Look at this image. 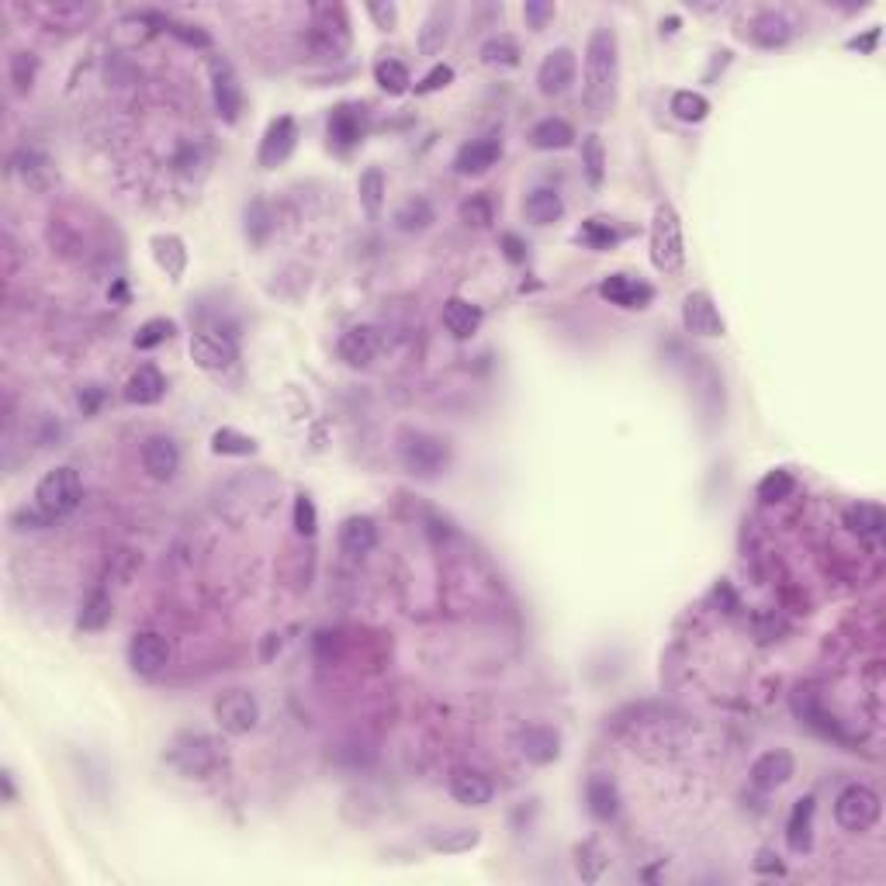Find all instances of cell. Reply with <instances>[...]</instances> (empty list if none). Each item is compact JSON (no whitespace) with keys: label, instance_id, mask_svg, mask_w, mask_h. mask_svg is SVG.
<instances>
[{"label":"cell","instance_id":"cell-5","mask_svg":"<svg viewBox=\"0 0 886 886\" xmlns=\"http://www.w3.org/2000/svg\"><path fill=\"white\" fill-rule=\"evenodd\" d=\"M399 454H402L405 468H409L416 478H426V482L437 478L450 461L447 443H443L440 437H433V433H419V430L402 433Z\"/></svg>","mask_w":886,"mask_h":886},{"label":"cell","instance_id":"cell-55","mask_svg":"<svg viewBox=\"0 0 886 886\" xmlns=\"http://www.w3.org/2000/svg\"><path fill=\"white\" fill-rule=\"evenodd\" d=\"M502 250H506V260H513V264H523V260H527V246H523V239L513 236V232L502 236Z\"/></svg>","mask_w":886,"mask_h":886},{"label":"cell","instance_id":"cell-2","mask_svg":"<svg viewBox=\"0 0 886 886\" xmlns=\"http://www.w3.org/2000/svg\"><path fill=\"white\" fill-rule=\"evenodd\" d=\"M651 264H655L658 274H679L686 267L682 219L672 201H662L651 215Z\"/></svg>","mask_w":886,"mask_h":886},{"label":"cell","instance_id":"cell-54","mask_svg":"<svg viewBox=\"0 0 886 886\" xmlns=\"http://www.w3.org/2000/svg\"><path fill=\"white\" fill-rule=\"evenodd\" d=\"M367 14H371L381 32H392L395 21H399V7L395 4H367Z\"/></svg>","mask_w":886,"mask_h":886},{"label":"cell","instance_id":"cell-15","mask_svg":"<svg viewBox=\"0 0 886 886\" xmlns=\"http://www.w3.org/2000/svg\"><path fill=\"white\" fill-rule=\"evenodd\" d=\"M170 662V644L167 637L153 634V630H142V634L132 637L129 644V665L135 675H160Z\"/></svg>","mask_w":886,"mask_h":886},{"label":"cell","instance_id":"cell-14","mask_svg":"<svg viewBox=\"0 0 886 886\" xmlns=\"http://www.w3.org/2000/svg\"><path fill=\"white\" fill-rule=\"evenodd\" d=\"M295 146H298V125H295V118H291V115L274 118V122L267 125L264 139H260L257 163L264 170L281 167V163L288 160L291 153H295Z\"/></svg>","mask_w":886,"mask_h":886},{"label":"cell","instance_id":"cell-27","mask_svg":"<svg viewBox=\"0 0 886 886\" xmlns=\"http://www.w3.org/2000/svg\"><path fill=\"white\" fill-rule=\"evenodd\" d=\"M450 797L464 807H485L492 800V783L478 769H457L450 776Z\"/></svg>","mask_w":886,"mask_h":886},{"label":"cell","instance_id":"cell-17","mask_svg":"<svg viewBox=\"0 0 886 886\" xmlns=\"http://www.w3.org/2000/svg\"><path fill=\"white\" fill-rule=\"evenodd\" d=\"M499 156H502V142L499 139H492V135H485V139H471V142H464V146L457 149L454 170H457V174H464V177H482L495 167V163H499Z\"/></svg>","mask_w":886,"mask_h":886},{"label":"cell","instance_id":"cell-11","mask_svg":"<svg viewBox=\"0 0 886 886\" xmlns=\"http://www.w3.org/2000/svg\"><path fill=\"white\" fill-rule=\"evenodd\" d=\"M11 170H14V177H18L21 184H25L28 191H35V194H45V191H52V187L59 184L56 163H52L42 149L21 146L18 153L11 156Z\"/></svg>","mask_w":886,"mask_h":886},{"label":"cell","instance_id":"cell-13","mask_svg":"<svg viewBox=\"0 0 886 886\" xmlns=\"http://www.w3.org/2000/svg\"><path fill=\"white\" fill-rule=\"evenodd\" d=\"M599 298L610 305H617V309H648L651 302H655V288H651L648 281H637V277L630 274H610L599 281Z\"/></svg>","mask_w":886,"mask_h":886},{"label":"cell","instance_id":"cell-56","mask_svg":"<svg viewBox=\"0 0 886 886\" xmlns=\"http://www.w3.org/2000/svg\"><path fill=\"white\" fill-rule=\"evenodd\" d=\"M755 869L758 873H783V862H779L776 852H769V848H762L755 859Z\"/></svg>","mask_w":886,"mask_h":886},{"label":"cell","instance_id":"cell-26","mask_svg":"<svg viewBox=\"0 0 886 886\" xmlns=\"http://www.w3.org/2000/svg\"><path fill=\"white\" fill-rule=\"evenodd\" d=\"M443 326H447V333L454 336V340H471V336L482 329V309L471 302H464V298H447L443 302V312H440Z\"/></svg>","mask_w":886,"mask_h":886},{"label":"cell","instance_id":"cell-40","mask_svg":"<svg viewBox=\"0 0 886 886\" xmlns=\"http://www.w3.org/2000/svg\"><path fill=\"white\" fill-rule=\"evenodd\" d=\"M582 170H585L589 187H603V180H606V146H603V139H599L596 132L582 139Z\"/></svg>","mask_w":886,"mask_h":886},{"label":"cell","instance_id":"cell-12","mask_svg":"<svg viewBox=\"0 0 886 886\" xmlns=\"http://www.w3.org/2000/svg\"><path fill=\"white\" fill-rule=\"evenodd\" d=\"M170 762L177 765L184 776L191 779H205L208 772L215 769L219 755H215V745L201 734H184V738L174 741V752H170Z\"/></svg>","mask_w":886,"mask_h":886},{"label":"cell","instance_id":"cell-4","mask_svg":"<svg viewBox=\"0 0 886 886\" xmlns=\"http://www.w3.org/2000/svg\"><path fill=\"white\" fill-rule=\"evenodd\" d=\"M880 793L873 790V786L866 783H852L845 786L842 793H838L835 800V821L842 824L845 831H852V835H862V831L876 828V821H880Z\"/></svg>","mask_w":886,"mask_h":886},{"label":"cell","instance_id":"cell-23","mask_svg":"<svg viewBox=\"0 0 886 886\" xmlns=\"http://www.w3.org/2000/svg\"><path fill=\"white\" fill-rule=\"evenodd\" d=\"M378 544V523L371 516H347L340 527V551L347 558H364Z\"/></svg>","mask_w":886,"mask_h":886},{"label":"cell","instance_id":"cell-7","mask_svg":"<svg viewBox=\"0 0 886 886\" xmlns=\"http://www.w3.org/2000/svg\"><path fill=\"white\" fill-rule=\"evenodd\" d=\"M236 354L239 350L236 343H232V336L219 333V329H198V333L191 336V360L208 374L229 371V367L236 364Z\"/></svg>","mask_w":886,"mask_h":886},{"label":"cell","instance_id":"cell-38","mask_svg":"<svg viewBox=\"0 0 886 886\" xmlns=\"http://www.w3.org/2000/svg\"><path fill=\"white\" fill-rule=\"evenodd\" d=\"M672 115L679 118V122L700 125V122H707V115H710V101L700 94V90H675Z\"/></svg>","mask_w":886,"mask_h":886},{"label":"cell","instance_id":"cell-6","mask_svg":"<svg viewBox=\"0 0 886 886\" xmlns=\"http://www.w3.org/2000/svg\"><path fill=\"white\" fill-rule=\"evenodd\" d=\"M215 720L225 734H250L260 720V703L246 689H229L215 700Z\"/></svg>","mask_w":886,"mask_h":886},{"label":"cell","instance_id":"cell-28","mask_svg":"<svg viewBox=\"0 0 886 886\" xmlns=\"http://www.w3.org/2000/svg\"><path fill=\"white\" fill-rule=\"evenodd\" d=\"M793 39V21L779 11H762L755 14L752 21V42H758L762 49H779Z\"/></svg>","mask_w":886,"mask_h":886},{"label":"cell","instance_id":"cell-43","mask_svg":"<svg viewBox=\"0 0 886 886\" xmlns=\"http://www.w3.org/2000/svg\"><path fill=\"white\" fill-rule=\"evenodd\" d=\"M374 80H378V87L385 90V94H405V90L412 87L409 70H405V63H399V59H381V63L374 66Z\"/></svg>","mask_w":886,"mask_h":886},{"label":"cell","instance_id":"cell-45","mask_svg":"<svg viewBox=\"0 0 886 886\" xmlns=\"http://www.w3.org/2000/svg\"><path fill=\"white\" fill-rule=\"evenodd\" d=\"M457 215H461L464 225H475V229H488L495 219V208H492V198L488 194H471V198L461 201V208H457Z\"/></svg>","mask_w":886,"mask_h":886},{"label":"cell","instance_id":"cell-53","mask_svg":"<svg viewBox=\"0 0 886 886\" xmlns=\"http://www.w3.org/2000/svg\"><path fill=\"white\" fill-rule=\"evenodd\" d=\"M523 18H527V25L533 28V32H544L547 21L554 18V4H544V0H530V4L523 7Z\"/></svg>","mask_w":886,"mask_h":886},{"label":"cell","instance_id":"cell-24","mask_svg":"<svg viewBox=\"0 0 886 886\" xmlns=\"http://www.w3.org/2000/svg\"><path fill=\"white\" fill-rule=\"evenodd\" d=\"M450 25H454V4L430 7V14L423 18V28H419V52L423 56H437L450 39Z\"/></svg>","mask_w":886,"mask_h":886},{"label":"cell","instance_id":"cell-29","mask_svg":"<svg viewBox=\"0 0 886 886\" xmlns=\"http://www.w3.org/2000/svg\"><path fill=\"white\" fill-rule=\"evenodd\" d=\"M329 139L340 149H350L364 139V115L354 104H340V108L329 115Z\"/></svg>","mask_w":886,"mask_h":886},{"label":"cell","instance_id":"cell-1","mask_svg":"<svg viewBox=\"0 0 886 886\" xmlns=\"http://www.w3.org/2000/svg\"><path fill=\"white\" fill-rule=\"evenodd\" d=\"M582 101L592 122H603L617 108V84H620V56H617V32L606 25L592 28L585 42V77H582Z\"/></svg>","mask_w":886,"mask_h":886},{"label":"cell","instance_id":"cell-32","mask_svg":"<svg viewBox=\"0 0 886 886\" xmlns=\"http://www.w3.org/2000/svg\"><path fill=\"white\" fill-rule=\"evenodd\" d=\"M585 803H589V814L596 821H610L620 810V793L606 776H592L589 786H585Z\"/></svg>","mask_w":886,"mask_h":886},{"label":"cell","instance_id":"cell-30","mask_svg":"<svg viewBox=\"0 0 886 886\" xmlns=\"http://www.w3.org/2000/svg\"><path fill=\"white\" fill-rule=\"evenodd\" d=\"M575 142V129L565 118H544L530 129V146L540 153H554V149H568Z\"/></svg>","mask_w":886,"mask_h":886},{"label":"cell","instance_id":"cell-47","mask_svg":"<svg viewBox=\"0 0 886 886\" xmlns=\"http://www.w3.org/2000/svg\"><path fill=\"white\" fill-rule=\"evenodd\" d=\"M174 322L170 319H149L139 326V333H135V350H156L160 343H167L170 336H174Z\"/></svg>","mask_w":886,"mask_h":886},{"label":"cell","instance_id":"cell-8","mask_svg":"<svg viewBox=\"0 0 886 886\" xmlns=\"http://www.w3.org/2000/svg\"><path fill=\"white\" fill-rule=\"evenodd\" d=\"M208 77H212V101L219 111L222 122H236L243 111V84H239L236 70L229 66V59L212 56L208 59Z\"/></svg>","mask_w":886,"mask_h":886},{"label":"cell","instance_id":"cell-51","mask_svg":"<svg viewBox=\"0 0 886 886\" xmlns=\"http://www.w3.org/2000/svg\"><path fill=\"white\" fill-rule=\"evenodd\" d=\"M295 530L302 533V537H315V530H319V513H315V502L309 495H298L295 499Z\"/></svg>","mask_w":886,"mask_h":886},{"label":"cell","instance_id":"cell-3","mask_svg":"<svg viewBox=\"0 0 886 886\" xmlns=\"http://www.w3.org/2000/svg\"><path fill=\"white\" fill-rule=\"evenodd\" d=\"M84 499V485H80L77 468H52L42 475V482L35 485V506L42 509L49 520H59V516H70L73 509Z\"/></svg>","mask_w":886,"mask_h":886},{"label":"cell","instance_id":"cell-33","mask_svg":"<svg viewBox=\"0 0 886 886\" xmlns=\"http://www.w3.org/2000/svg\"><path fill=\"white\" fill-rule=\"evenodd\" d=\"M153 257H156V264H160V270L170 277V281H180V277H184L187 250H184V243H180V236H156L153 239Z\"/></svg>","mask_w":886,"mask_h":886},{"label":"cell","instance_id":"cell-16","mask_svg":"<svg viewBox=\"0 0 886 886\" xmlns=\"http://www.w3.org/2000/svg\"><path fill=\"white\" fill-rule=\"evenodd\" d=\"M180 468V447L174 443V437H149L142 443V471H146L153 482H170Z\"/></svg>","mask_w":886,"mask_h":886},{"label":"cell","instance_id":"cell-49","mask_svg":"<svg viewBox=\"0 0 886 886\" xmlns=\"http://www.w3.org/2000/svg\"><path fill=\"white\" fill-rule=\"evenodd\" d=\"M160 28H167L174 39H180L184 45H198V49H208L212 45V35L205 32V28L198 25H184V21H174V18H160Z\"/></svg>","mask_w":886,"mask_h":886},{"label":"cell","instance_id":"cell-18","mask_svg":"<svg viewBox=\"0 0 886 886\" xmlns=\"http://www.w3.org/2000/svg\"><path fill=\"white\" fill-rule=\"evenodd\" d=\"M516 748H520V755L533 765H551L558 762L561 755V734L544 724H530L516 734Z\"/></svg>","mask_w":886,"mask_h":886},{"label":"cell","instance_id":"cell-50","mask_svg":"<svg viewBox=\"0 0 886 886\" xmlns=\"http://www.w3.org/2000/svg\"><path fill=\"white\" fill-rule=\"evenodd\" d=\"M603 869H606V859L599 855L596 845L578 848V876H582L585 883H596L599 876H603Z\"/></svg>","mask_w":886,"mask_h":886},{"label":"cell","instance_id":"cell-21","mask_svg":"<svg viewBox=\"0 0 886 886\" xmlns=\"http://www.w3.org/2000/svg\"><path fill=\"white\" fill-rule=\"evenodd\" d=\"M343 7H315V25H312V42L319 45L322 52H329V56H336V52H343L350 45V28H347V18H340L333 25V18L340 14Z\"/></svg>","mask_w":886,"mask_h":886},{"label":"cell","instance_id":"cell-25","mask_svg":"<svg viewBox=\"0 0 886 886\" xmlns=\"http://www.w3.org/2000/svg\"><path fill=\"white\" fill-rule=\"evenodd\" d=\"M167 395V378L160 367L142 364L139 371H132V378L125 381V399L132 405H156Z\"/></svg>","mask_w":886,"mask_h":886},{"label":"cell","instance_id":"cell-42","mask_svg":"<svg viewBox=\"0 0 886 886\" xmlns=\"http://www.w3.org/2000/svg\"><path fill=\"white\" fill-rule=\"evenodd\" d=\"M482 59L488 66H499V70H513V66H520V45L509 35H495L482 45Z\"/></svg>","mask_w":886,"mask_h":886},{"label":"cell","instance_id":"cell-41","mask_svg":"<svg viewBox=\"0 0 886 886\" xmlns=\"http://www.w3.org/2000/svg\"><path fill=\"white\" fill-rule=\"evenodd\" d=\"M578 239H582L585 246H592V250H610V246L620 243V232H617V225H613L610 219L596 215V219L582 222V229H578Z\"/></svg>","mask_w":886,"mask_h":886},{"label":"cell","instance_id":"cell-52","mask_svg":"<svg viewBox=\"0 0 886 886\" xmlns=\"http://www.w3.org/2000/svg\"><path fill=\"white\" fill-rule=\"evenodd\" d=\"M450 84H454V66L437 63V66H433V70L426 73V77L416 84V94H437V90L450 87Z\"/></svg>","mask_w":886,"mask_h":886},{"label":"cell","instance_id":"cell-34","mask_svg":"<svg viewBox=\"0 0 886 886\" xmlns=\"http://www.w3.org/2000/svg\"><path fill=\"white\" fill-rule=\"evenodd\" d=\"M426 842L440 855H461L482 842V835H478V828H443V831H433Z\"/></svg>","mask_w":886,"mask_h":886},{"label":"cell","instance_id":"cell-44","mask_svg":"<svg viewBox=\"0 0 886 886\" xmlns=\"http://www.w3.org/2000/svg\"><path fill=\"white\" fill-rule=\"evenodd\" d=\"M793 488H797V482H793V475L786 468H776V471H769V475L762 478V482H758V499L762 502H783V499H790L793 495Z\"/></svg>","mask_w":886,"mask_h":886},{"label":"cell","instance_id":"cell-20","mask_svg":"<svg viewBox=\"0 0 886 886\" xmlns=\"http://www.w3.org/2000/svg\"><path fill=\"white\" fill-rule=\"evenodd\" d=\"M378 350H381V336L374 326L347 329V333L340 336V343H336V354H340L343 364H350V367H367L374 357H378Z\"/></svg>","mask_w":886,"mask_h":886},{"label":"cell","instance_id":"cell-48","mask_svg":"<svg viewBox=\"0 0 886 886\" xmlns=\"http://www.w3.org/2000/svg\"><path fill=\"white\" fill-rule=\"evenodd\" d=\"M111 623V599L104 592H94V596L84 603V613H80V630H104Z\"/></svg>","mask_w":886,"mask_h":886},{"label":"cell","instance_id":"cell-31","mask_svg":"<svg viewBox=\"0 0 886 886\" xmlns=\"http://www.w3.org/2000/svg\"><path fill=\"white\" fill-rule=\"evenodd\" d=\"M523 215H527L533 225H551L565 215V201H561V194L551 191V187H537V191H530L527 201H523Z\"/></svg>","mask_w":886,"mask_h":886},{"label":"cell","instance_id":"cell-58","mask_svg":"<svg viewBox=\"0 0 886 886\" xmlns=\"http://www.w3.org/2000/svg\"><path fill=\"white\" fill-rule=\"evenodd\" d=\"M0 779H4V797H7V803H11L14 800V776L4 769V776H0Z\"/></svg>","mask_w":886,"mask_h":886},{"label":"cell","instance_id":"cell-37","mask_svg":"<svg viewBox=\"0 0 886 886\" xmlns=\"http://www.w3.org/2000/svg\"><path fill=\"white\" fill-rule=\"evenodd\" d=\"M357 191H360V205H364V212L371 215V219H378L381 208H385V191H388L385 174H381L378 167L364 170V174H360Z\"/></svg>","mask_w":886,"mask_h":886},{"label":"cell","instance_id":"cell-39","mask_svg":"<svg viewBox=\"0 0 886 886\" xmlns=\"http://www.w3.org/2000/svg\"><path fill=\"white\" fill-rule=\"evenodd\" d=\"M433 222H437V212H433V205L426 198H409L399 212H395V225H399L402 232H423L430 229Z\"/></svg>","mask_w":886,"mask_h":886},{"label":"cell","instance_id":"cell-36","mask_svg":"<svg viewBox=\"0 0 886 886\" xmlns=\"http://www.w3.org/2000/svg\"><path fill=\"white\" fill-rule=\"evenodd\" d=\"M212 454H219V457H250V454H257V440H253L250 433L232 430V426H219V430L212 433Z\"/></svg>","mask_w":886,"mask_h":886},{"label":"cell","instance_id":"cell-19","mask_svg":"<svg viewBox=\"0 0 886 886\" xmlns=\"http://www.w3.org/2000/svg\"><path fill=\"white\" fill-rule=\"evenodd\" d=\"M793 772H797L793 755L783 752V748H772V752L758 755L752 762V786L755 790H779V786L790 783Z\"/></svg>","mask_w":886,"mask_h":886},{"label":"cell","instance_id":"cell-46","mask_svg":"<svg viewBox=\"0 0 886 886\" xmlns=\"http://www.w3.org/2000/svg\"><path fill=\"white\" fill-rule=\"evenodd\" d=\"M7 73H11V84L18 94H28L35 84V73H39V59L32 52H14L11 63H7Z\"/></svg>","mask_w":886,"mask_h":886},{"label":"cell","instance_id":"cell-10","mask_svg":"<svg viewBox=\"0 0 886 886\" xmlns=\"http://www.w3.org/2000/svg\"><path fill=\"white\" fill-rule=\"evenodd\" d=\"M578 77V59L572 49H551L537 66V90L544 97H561Z\"/></svg>","mask_w":886,"mask_h":886},{"label":"cell","instance_id":"cell-22","mask_svg":"<svg viewBox=\"0 0 886 886\" xmlns=\"http://www.w3.org/2000/svg\"><path fill=\"white\" fill-rule=\"evenodd\" d=\"M814 810V797H800L793 803L790 821H786V845H790V852L807 855L814 848Z\"/></svg>","mask_w":886,"mask_h":886},{"label":"cell","instance_id":"cell-57","mask_svg":"<svg viewBox=\"0 0 886 886\" xmlns=\"http://www.w3.org/2000/svg\"><path fill=\"white\" fill-rule=\"evenodd\" d=\"M876 39H880V28H873V32L866 35V39H852L848 45H852V49H862V52H873Z\"/></svg>","mask_w":886,"mask_h":886},{"label":"cell","instance_id":"cell-9","mask_svg":"<svg viewBox=\"0 0 886 886\" xmlns=\"http://www.w3.org/2000/svg\"><path fill=\"white\" fill-rule=\"evenodd\" d=\"M682 326H686V333L703 336V340H717V336L727 333L724 315H720L710 291H689L686 302H682Z\"/></svg>","mask_w":886,"mask_h":886},{"label":"cell","instance_id":"cell-35","mask_svg":"<svg viewBox=\"0 0 886 886\" xmlns=\"http://www.w3.org/2000/svg\"><path fill=\"white\" fill-rule=\"evenodd\" d=\"M845 527L852 533H859V537H876V533H883V527H886L883 506H876V502H859V506H852L845 513Z\"/></svg>","mask_w":886,"mask_h":886}]
</instances>
